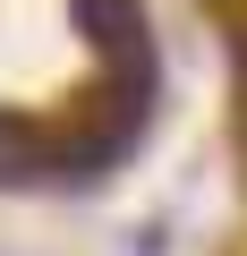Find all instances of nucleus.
Returning a JSON list of instances; mask_svg holds the SVG:
<instances>
[{
	"label": "nucleus",
	"instance_id": "nucleus-1",
	"mask_svg": "<svg viewBox=\"0 0 247 256\" xmlns=\"http://www.w3.org/2000/svg\"><path fill=\"white\" fill-rule=\"evenodd\" d=\"M77 9H85V34L94 43H111V52L137 43V0H77Z\"/></svg>",
	"mask_w": 247,
	"mask_h": 256
}]
</instances>
